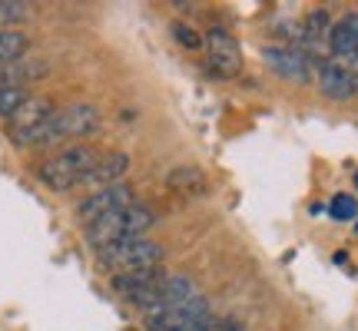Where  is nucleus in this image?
<instances>
[{"mask_svg":"<svg viewBox=\"0 0 358 331\" xmlns=\"http://www.w3.org/2000/svg\"><path fill=\"white\" fill-rule=\"evenodd\" d=\"M103 126V113L93 106V103H73V106H64V110H53V116L43 123V126L30 129L24 136L10 140L13 146H57V142L66 140H83V136H93L100 133Z\"/></svg>","mask_w":358,"mask_h":331,"instance_id":"obj_1","label":"nucleus"},{"mask_svg":"<svg viewBox=\"0 0 358 331\" xmlns=\"http://www.w3.org/2000/svg\"><path fill=\"white\" fill-rule=\"evenodd\" d=\"M100 163V153L93 149V146H83V142H73V146H64L60 153L47 156L43 163H40L37 176L40 182L53 192H70L83 186L87 176L93 172V166Z\"/></svg>","mask_w":358,"mask_h":331,"instance_id":"obj_2","label":"nucleus"},{"mask_svg":"<svg viewBox=\"0 0 358 331\" xmlns=\"http://www.w3.org/2000/svg\"><path fill=\"white\" fill-rule=\"evenodd\" d=\"M156 216L146 209V205H129L123 212H110V216L96 219V222H90L87 229V242L103 252V249H110V245L123 242V239H136V235H146V229H153Z\"/></svg>","mask_w":358,"mask_h":331,"instance_id":"obj_3","label":"nucleus"},{"mask_svg":"<svg viewBox=\"0 0 358 331\" xmlns=\"http://www.w3.org/2000/svg\"><path fill=\"white\" fill-rule=\"evenodd\" d=\"M100 262L113 275L120 272H136V268H163V245L153 242V239H146V235H136V239H123V242L110 245V249H103Z\"/></svg>","mask_w":358,"mask_h":331,"instance_id":"obj_4","label":"nucleus"},{"mask_svg":"<svg viewBox=\"0 0 358 331\" xmlns=\"http://www.w3.org/2000/svg\"><path fill=\"white\" fill-rule=\"evenodd\" d=\"M129 205H136L133 199V189L127 182H116V186H106V189H93L90 196H83L77 203V219H83V226L96 222V219L110 216V212H123Z\"/></svg>","mask_w":358,"mask_h":331,"instance_id":"obj_5","label":"nucleus"},{"mask_svg":"<svg viewBox=\"0 0 358 331\" xmlns=\"http://www.w3.org/2000/svg\"><path fill=\"white\" fill-rule=\"evenodd\" d=\"M206 53H209V70L222 80H232L243 73V50L229 30L213 27L206 30Z\"/></svg>","mask_w":358,"mask_h":331,"instance_id":"obj_6","label":"nucleus"},{"mask_svg":"<svg viewBox=\"0 0 358 331\" xmlns=\"http://www.w3.org/2000/svg\"><path fill=\"white\" fill-rule=\"evenodd\" d=\"M209 318V302L203 295H196L182 305L163 308V311H150L146 315V331H179V328H189L196 321Z\"/></svg>","mask_w":358,"mask_h":331,"instance_id":"obj_7","label":"nucleus"},{"mask_svg":"<svg viewBox=\"0 0 358 331\" xmlns=\"http://www.w3.org/2000/svg\"><path fill=\"white\" fill-rule=\"evenodd\" d=\"M262 60H266L268 70H275L279 77L295 80V83H308L312 66H319L315 57L302 53L299 47H262Z\"/></svg>","mask_w":358,"mask_h":331,"instance_id":"obj_8","label":"nucleus"},{"mask_svg":"<svg viewBox=\"0 0 358 331\" xmlns=\"http://www.w3.org/2000/svg\"><path fill=\"white\" fill-rule=\"evenodd\" d=\"M315 83H319V93L322 96H329V100L342 103V100L358 96V73L352 70V66L338 64V60H322Z\"/></svg>","mask_w":358,"mask_h":331,"instance_id":"obj_9","label":"nucleus"},{"mask_svg":"<svg viewBox=\"0 0 358 331\" xmlns=\"http://www.w3.org/2000/svg\"><path fill=\"white\" fill-rule=\"evenodd\" d=\"M329 50L338 64H352L358 57V13H345V17H338L329 30Z\"/></svg>","mask_w":358,"mask_h":331,"instance_id":"obj_10","label":"nucleus"},{"mask_svg":"<svg viewBox=\"0 0 358 331\" xmlns=\"http://www.w3.org/2000/svg\"><path fill=\"white\" fill-rule=\"evenodd\" d=\"M53 110H57V106H53L50 100H43V96H27V100L20 103V110L7 119V123H10V140L24 136L30 129L43 126V123L53 116Z\"/></svg>","mask_w":358,"mask_h":331,"instance_id":"obj_11","label":"nucleus"},{"mask_svg":"<svg viewBox=\"0 0 358 331\" xmlns=\"http://www.w3.org/2000/svg\"><path fill=\"white\" fill-rule=\"evenodd\" d=\"M127 172H129V156L127 153H100V163L93 166V172L87 176L83 186H90V189H106V186L123 182Z\"/></svg>","mask_w":358,"mask_h":331,"instance_id":"obj_12","label":"nucleus"},{"mask_svg":"<svg viewBox=\"0 0 358 331\" xmlns=\"http://www.w3.org/2000/svg\"><path fill=\"white\" fill-rule=\"evenodd\" d=\"M166 186L173 192H182V196H203L209 189V179L199 166H173L166 172Z\"/></svg>","mask_w":358,"mask_h":331,"instance_id":"obj_13","label":"nucleus"},{"mask_svg":"<svg viewBox=\"0 0 358 331\" xmlns=\"http://www.w3.org/2000/svg\"><path fill=\"white\" fill-rule=\"evenodd\" d=\"M47 73V64L43 60H34V57H20L13 64L0 66V83H10V87H27L30 80H40Z\"/></svg>","mask_w":358,"mask_h":331,"instance_id":"obj_14","label":"nucleus"},{"mask_svg":"<svg viewBox=\"0 0 358 331\" xmlns=\"http://www.w3.org/2000/svg\"><path fill=\"white\" fill-rule=\"evenodd\" d=\"M30 47V37H27L24 30H0V66L13 64V60H20Z\"/></svg>","mask_w":358,"mask_h":331,"instance_id":"obj_15","label":"nucleus"},{"mask_svg":"<svg viewBox=\"0 0 358 331\" xmlns=\"http://www.w3.org/2000/svg\"><path fill=\"white\" fill-rule=\"evenodd\" d=\"M30 93L24 87H10V83H0V116L3 119H10L17 110H20V103L27 100Z\"/></svg>","mask_w":358,"mask_h":331,"instance_id":"obj_16","label":"nucleus"},{"mask_svg":"<svg viewBox=\"0 0 358 331\" xmlns=\"http://www.w3.org/2000/svg\"><path fill=\"white\" fill-rule=\"evenodd\" d=\"M30 13V3L24 0H0V30H13V24L27 20Z\"/></svg>","mask_w":358,"mask_h":331,"instance_id":"obj_17","label":"nucleus"},{"mask_svg":"<svg viewBox=\"0 0 358 331\" xmlns=\"http://www.w3.org/2000/svg\"><path fill=\"white\" fill-rule=\"evenodd\" d=\"M329 216H332L335 222H352V219H358V203L348 192H338L332 203H329Z\"/></svg>","mask_w":358,"mask_h":331,"instance_id":"obj_18","label":"nucleus"},{"mask_svg":"<svg viewBox=\"0 0 358 331\" xmlns=\"http://www.w3.org/2000/svg\"><path fill=\"white\" fill-rule=\"evenodd\" d=\"M173 40L182 43L186 50H199V47L206 43V37H199V34H196L192 27H186V24H173Z\"/></svg>","mask_w":358,"mask_h":331,"instance_id":"obj_19","label":"nucleus"},{"mask_svg":"<svg viewBox=\"0 0 358 331\" xmlns=\"http://www.w3.org/2000/svg\"><path fill=\"white\" fill-rule=\"evenodd\" d=\"M213 331H243L239 321H229V318H216V328Z\"/></svg>","mask_w":358,"mask_h":331,"instance_id":"obj_20","label":"nucleus"},{"mask_svg":"<svg viewBox=\"0 0 358 331\" xmlns=\"http://www.w3.org/2000/svg\"><path fill=\"white\" fill-rule=\"evenodd\" d=\"M355 189H358V172H355Z\"/></svg>","mask_w":358,"mask_h":331,"instance_id":"obj_21","label":"nucleus"},{"mask_svg":"<svg viewBox=\"0 0 358 331\" xmlns=\"http://www.w3.org/2000/svg\"><path fill=\"white\" fill-rule=\"evenodd\" d=\"M355 229H358V226H355Z\"/></svg>","mask_w":358,"mask_h":331,"instance_id":"obj_22","label":"nucleus"}]
</instances>
